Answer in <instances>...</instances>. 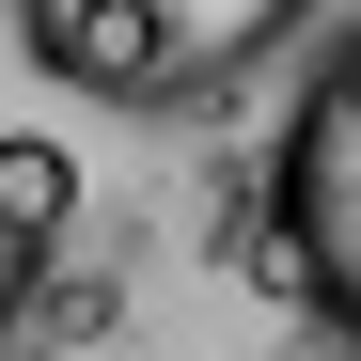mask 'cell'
I'll return each mask as SVG.
<instances>
[{
  "label": "cell",
  "instance_id": "1",
  "mask_svg": "<svg viewBox=\"0 0 361 361\" xmlns=\"http://www.w3.org/2000/svg\"><path fill=\"white\" fill-rule=\"evenodd\" d=\"M32 47V79L94 110H220L252 63H283L330 0H0Z\"/></svg>",
  "mask_w": 361,
  "mask_h": 361
},
{
  "label": "cell",
  "instance_id": "2",
  "mask_svg": "<svg viewBox=\"0 0 361 361\" xmlns=\"http://www.w3.org/2000/svg\"><path fill=\"white\" fill-rule=\"evenodd\" d=\"M252 252L283 267L298 314H330L361 345V16L314 47L298 110L267 126V189H252Z\"/></svg>",
  "mask_w": 361,
  "mask_h": 361
},
{
  "label": "cell",
  "instance_id": "3",
  "mask_svg": "<svg viewBox=\"0 0 361 361\" xmlns=\"http://www.w3.org/2000/svg\"><path fill=\"white\" fill-rule=\"evenodd\" d=\"M63 220H79V157L47 142V126H0V252H63Z\"/></svg>",
  "mask_w": 361,
  "mask_h": 361
}]
</instances>
